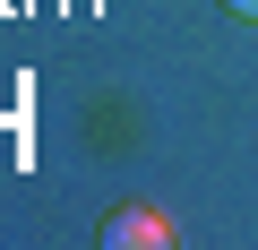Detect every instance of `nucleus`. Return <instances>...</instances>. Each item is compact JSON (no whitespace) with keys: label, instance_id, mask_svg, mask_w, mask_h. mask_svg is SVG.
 I'll use <instances>...</instances> for the list:
<instances>
[{"label":"nucleus","instance_id":"nucleus-1","mask_svg":"<svg viewBox=\"0 0 258 250\" xmlns=\"http://www.w3.org/2000/svg\"><path fill=\"white\" fill-rule=\"evenodd\" d=\"M103 241H172V224H164V216H112Z\"/></svg>","mask_w":258,"mask_h":250},{"label":"nucleus","instance_id":"nucleus-2","mask_svg":"<svg viewBox=\"0 0 258 250\" xmlns=\"http://www.w3.org/2000/svg\"><path fill=\"white\" fill-rule=\"evenodd\" d=\"M232 9H241V18H258V0H232Z\"/></svg>","mask_w":258,"mask_h":250}]
</instances>
